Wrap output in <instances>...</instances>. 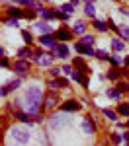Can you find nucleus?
I'll list each match as a JSON object with an SVG mask.
<instances>
[{
    "instance_id": "f257e3e1",
    "label": "nucleus",
    "mask_w": 129,
    "mask_h": 146,
    "mask_svg": "<svg viewBox=\"0 0 129 146\" xmlns=\"http://www.w3.org/2000/svg\"><path fill=\"white\" fill-rule=\"evenodd\" d=\"M25 101H27V109H29V115H37L41 111V103H43V94L39 88H29L25 92Z\"/></svg>"
},
{
    "instance_id": "f03ea898",
    "label": "nucleus",
    "mask_w": 129,
    "mask_h": 146,
    "mask_svg": "<svg viewBox=\"0 0 129 146\" xmlns=\"http://www.w3.org/2000/svg\"><path fill=\"white\" fill-rule=\"evenodd\" d=\"M59 105V94L57 90H49L43 96V103H41V111H49V109H55Z\"/></svg>"
},
{
    "instance_id": "7ed1b4c3",
    "label": "nucleus",
    "mask_w": 129,
    "mask_h": 146,
    "mask_svg": "<svg viewBox=\"0 0 129 146\" xmlns=\"http://www.w3.org/2000/svg\"><path fill=\"white\" fill-rule=\"evenodd\" d=\"M12 136L20 142V144H27L29 142V133H27V129L25 127H12Z\"/></svg>"
},
{
    "instance_id": "20e7f679",
    "label": "nucleus",
    "mask_w": 129,
    "mask_h": 146,
    "mask_svg": "<svg viewBox=\"0 0 129 146\" xmlns=\"http://www.w3.org/2000/svg\"><path fill=\"white\" fill-rule=\"evenodd\" d=\"M14 72H16L20 78H25V74L29 72V62H27L25 58H20V60H16V62H14Z\"/></svg>"
},
{
    "instance_id": "39448f33",
    "label": "nucleus",
    "mask_w": 129,
    "mask_h": 146,
    "mask_svg": "<svg viewBox=\"0 0 129 146\" xmlns=\"http://www.w3.org/2000/svg\"><path fill=\"white\" fill-rule=\"evenodd\" d=\"M20 84H22V78H16V80H12V82H8V84H4V86H2V90H0L2 98H6L10 92L18 90V88H20Z\"/></svg>"
},
{
    "instance_id": "423d86ee",
    "label": "nucleus",
    "mask_w": 129,
    "mask_h": 146,
    "mask_svg": "<svg viewBox=\"0 0 129 146\" xmlns=\"http://www.w3.org/2000/svg\"><path fill=\"white\" fill-rule=\"evenodd\" d=\"M14 119H18L20 123L23 125H33L35 123V117H29V113H23V111H14Z\"/></svg>"
},
{
    "instance_id": "0eeeda50",
    "label": "nucleus",
    "mask_w": 129,
    "mask_h": 146,
    "mask_svg": "<svg viewBox=\"0 0 129 146\" xmlns=\"http://www.w3.org/2000/svg\"><path fill=\"white\" fill-rule=\"evenodd\" d=\"M74 49H76V53H82V55H86V56H96V53H98V51H94L90 45H84L82 41H78V43L74 45Z\"/></svg>"
},
{
    "instance_id": "6e6552de",
    "label": "nucleus",
    "mask_w": 129,
    "mask_h": 146,
    "mask_svg": "<svg viewBox=\"0 0 129 146\" xmlns=\"http://www.w3.org/2000/svg\"><path fill=\"white\" fill-rule=\"evenodd\" d=\"M84 74H86V72H82V70H78V68H74V72L70 74V78L74 80V82H80L84 88H88V84H90V82H88V78H86Z\"/></svg>"
},
{
    "instance_id": "1a4fd4ad",
    "label": "nucleus",
    "mask_w": 129,
    "mask_h": 146,
    "mask_svg": "<svg viewBox=\"0 0 129 146\" xmlns=\"http://www.w3.org/2000/svg\"><path fill=\"white\" fill-rule=\"evenodd\" d=\"M53 55H55V58H67L69 56V47L65 45V43L55 45L53 47Z\"/></svg>"
},
{
    "instance_id": "9d476101",
    "label": "nucleus",
    "mask_w": 129,
    "mask_h": 146,
    "mask_svg": "<svg viewBox=\"0 0 129 146\" xmlns=\"http://www.w3.org/2000/svg\"><path fill=\"white\" fill-rule=\"evenodd\" d=\"M55 41H57V37H55V35H51V33H43L41 37H39V43H41L43 47H51V49L57 45Z\"/></svg>"
},
{
    "instance_id": "9b49d317",
    "label": "nucleus",
    "mask_w": 129,
    "mask_h": 146,
    "mask_svg": "<svg viewBox=\"0 0 129 146\" xmlns=\"http://www.w3.org/2000/svg\"><path fill=\"white\" fill-rule=\"evenodd\" d=\"M92 119H94L92 115H86V119H84V123H82V129H84L86 135H94V131H96V125H94Z\"/></svg>"
},
{
    "instance_id": "f8f14e48",
    "label": "nucleus",
    "mask_w": 129,
    "mask_h": 146,
    "mask_svg": "<svg viewBox=\"0 0 129 146\" xmlns=\"http://www.w3.org/2000/svg\"><path fill=\"white\" fill-rule=\"evenodd\" d=\"M72 33H74V31H70L67 27H61L57 33H55V37H57V41H70V39H72Z\"/></svg>"
},
{
    "instance_id": "ddd939ff",
    "label": "nucleus",
    "mask_w": 129,
    "mask_h": 146,
    "mask_svg": "<svg viewBox=\"0 0 129 146\" xmlns=\"http://www.w3.org/2000/svg\"><path fill=\"white\" fill-rule=\"evenodd\" d=\"M80 107L82 105L74 100H69V101H65V103H61V109H63V111H78Z\"/></svg>"
},
{
    "instance_id": "4468645a",
    "label": "nucleus",
    "mask_w": 129,
    "mask_h": 146,
    "mask_svg": "<svg viewBox=\"0 0 129 146\" xmlns=\"http://www.w3.org/2000/svg\"><path fill=\"white\" fill-rule=\"evenodd\" d=\"M6 16H10V18H23V10H20L18 6H10L8 10H6Z\"/></svg>"
},
{
    "instance_id": "2eb2a0df",
    "label": "nucleus",
    "mask_w": 129,
    "mask_h": 146,
    "mask_svg": "<svg viewBox=\"0 0 129 146\" xmlns=\"http://www.w3.org/2000/svg\"><path fill=\"white\" fill-rule=\"evenodd\" d=\"M121 74H123V72H121L117 66H114V68H110V70H108L106 78H108V80H119V78H121Z\"/></svg>"
},
{
    "instance_id": "dca6fc26",
    "label": "nucleus",
    "mask_w": 129,
    "mask_h": 146,
    "mask_svg": "<svg viewBox=\"0 0 129 146\" xmlns=\"http://www.w3.org/2000/svg\"><path fill=\"white\" fill-rule=\"evenodd\" d=\"M51 58H55V55H41V56H35V60H37L41 66H49V64H51Z\"/></svg>"
},
{
    "instance_id": "f3484780",
    "label": "nucleus",
    "mask_w": 129,
    "mask_h": 146,
    "mask_svg": "<svg viewBox=\"0 0 129 146\" xmlns=\"http://www.w3.org/2000/svg\"><path fill=\"white\" fill-rule=\"evenodd\" d=\"M92 25L98 29V31H106V29H110V25H108V22H102V20H96V18H92Z\"/></svg>"
},
{
    "instance_id": "a211bd4d",
    "label": "nucleus",
    "mask_w": 129,
    "mask_h": 146,
    "mask_svg": "<svg viewBox=\"0 0 129 146\" xmlns=\"http://www.w3.org/2000/svg\"><path fill=\"white\" fill-rule=\"evenodd\" d=\"M33 55H35V53L31 51V47H29V45L18 51V56H20V58H27V56H31V58H33Z\"/></svg>"
},
{
    "instance_id": "6ab92c4d",
    "label": "nucleus",
    "mask_w": 129,
    "mask_h": 146,
    "mask_svg": "<svg viewBox=\"0 0 129 146\" xmlns=\"http://www.w3.org/2000/svg\"><path fill=\"white\" fill-rule=\"evenodd\" d=\"M35 27H37L41 33H51V25L47 23V20H43V22H37V23H35Z\"/></svg>"
},
{
    "instance_id": "aec40b11",
    "label": "nucleus",
    "mask_w": 129,
    "mask_h": 146,
    "mask_svg": "<svg viewBox=\"0 0 129 146\" xmlns=\"http://www.w3.org/2000/svg\"><path fill=\"white\" fill-rule=\"evenodd\" d=\"M112 49L117 51V53H121V51L125 49V41H121V39H112Z\"/></svg>"
},
{
    "instance_id": "412c9836",
    "label": "nucleus",
    "mask_w": 129,
    "mask_h": 146,
    "mask_svg": "<svg viewBox=\"0 0 129 146\" xmlns=\"http://www.w3.org/2000/svg\"><path fill=\"white\" fill-rule=\"evenodd\" d=\"M72 64H74V68H78V70H82V72H88V66H86V62L82 60L80 56H76V58L72 60Z\"/></svg>"
},
{
    "instance_id": "4be33fe9",
    "label": "nucleus",
    "mask_w": 129,
    "mask_h": 146,
    "mask_svg": "<svg viewBox=\"0 0 129 146\" xmlns=\"http://www.w3.org/2000/svg\"><path fill=\"white\" fill-rule=\"evenodd\" d=\"M72 31L78 33V35H84V33H86V23H84V22H76L74 25H72Z\"/></svg>"
},
{
    "instance_id": "5701e85b",
    "label": "nucleus",
    "mask_w": 129,
    "mask_h": 146,
    "mask_svg": "<svg viewBox=\"0 0 129 146\" xmlns=\"http://www.w3.org/2000/svg\"><path fill=\"white\" fill-rule=\"evenodd\" d=\"M84 14H86L88 18H94V14H96V8H94V2H86V6H84Z\"/></svg>"
},
{
    "instance_id": "b1692460",
    "label": "nucleus",
    "mask_w": 129,
    "mask_h": 146,
    "mask_svg": "<svg viewBox=\"0 0 129 146\" xmlns=\"http://www.w3.org/2000/svg\"><path fill=\"white\" fill-rule=\"evenodd\" d=\"M39 14H41V18L47 20V22H49V20H57V16H55V12H53V10H41Z\"/></svg>"
},
{
    "instance_id": "393cba45",
    "label": "nucleus",
    "mask_w": 129,
    "mask_h": 146,
    "mask_svg": "<svg viewBox=\"0 0 129 146\" xmlns=\"http://www.w3.org/2000/svg\"><path fill=\"white\" fill-rule=\"evenodd\" d=\"M82 43H84V45H90L92 47L94 43H96V39H94V35H88V33H84L82 35V39H80Z\"/></svg>"
},
{
    "instance_id": "a878e982",
    "label": "nucleus",
    "mask_w": 129,
    "mask_h": 146,
    "mask_svg": "<svg viewBox=\"0 0 129 146\" xmlns=\"http://www.w3.org/2000/svg\"><path fill=\"white\" fill-rule=\"evenodd\" d=\"M2 22L6 23V25H12V27H18V18H10V16H4V18H2Z\"/></svg>"
},
{
    "instance_id": "bb28decb",
    "label": "nucleus",
    "mask_w": 129,
    "mask_h": 146,
    "mask_svg": "<svg viewBox=\"0 0 129 146\" xmlns=\"http://www.w3.org/2000/svg\"><path fill=\"white\" fill-rule=\"evenodd\" d=\"M117 33H119V37H121V39H125V41H127V39H129V27H127V25L117 27Z\"/></svg>"
},
{
    "instance_id": "cd10ccee",
    "label": "nucleus",
    "mask_w": 129,
    "mask_h": 146,
    "mask_svg": "<svg viewBox=\"0 0 129 146\" xmlns=\"http://www.w3.org/2000/svg\"><path fill=\"white\" fill-rule=\"evenodd\" d=\"M117 113H119V115H125V117H129V103H119Z\"/></svg>"
},
{
    "instance_id": "c85d7f7f",
    "label": "nucleus",
    "mask_w": 129,
    "mask_h": 146,
    "mask_svg": "<svg viewBox=\"0 0 129 146\" xmlns=\"http://www.w3.org/2000/svg\"><path fill=\"white\" fill-rule=\"evenodd\" d=\"M102 113L108 117V121H117V113L116 111H112V109H104Z\"/></svg>"
},
{
    "instance_id": "c756f323",
    "label": "nucleus",
    "mask_w": 129,
    "mask_h": 146,
    "mask_svg": "<svg viewBox=\"0 0 129 146\" xmlns=\"http://www.w3.org/2000/svg\"><path fill=\"white\" fill-rule=\"evenodd\" d=\"M22 39L27 43V45H31V43H33V35L29 33V31H25V29L22 31Z\"/></svg>"
},
{
    "instance_id": "7c9ffc66",
    "label": "nucleus",
    "mask_w": 129,
    "mask_h": 146,
    "mask_svg": "<svg viewBox=\"0 0 129 146\" xmlns=\"http://www.w3.org/2000/svg\"><path fill=\"white\" fill-rule=\"evenodd\" d=\"M110 138H112V142H114V144H121V142H123V136L119 135V133H112Z\"/></svg>"
},
{
    "instance_id": "2f4dec72",
    "label": "nucleus",
    "mask_w": 129,
    "mask_h": 146,
    "mask_svg": "<svg viewBox=\"0 0 129 146\" xmlns=\"http://www.w3.org/2000/svg\"><path fill=\"white\" fill-rule=\"evenodd\" d=\"M61 10L67 12V14H72V12H74V4H72V2H67V4L61 6Z\"/></svg>"
},
{
    "instance_id": "473e14b6",
    "label": "nucleus",
    "mask_w": 129,
    "mask_h": 146,
    "mask_svg": "<svg viewBox=\"0 0 129 146\" xmlns=\"http://www.w3.org/2000/svg\"><path fill=\"white\" fill-rule=\"evenodd\" d=\"M119 94H121V92L117 90V86H116V88H110V90H108V96H110V98H114V100H117V98H119Z\"/></svg>"
},
{
    "instance_id": "72a5a7b5",
    "label": "nucleus",
    "mask_w": 129,
    "mask_h": 146,
    "mask_svg": "<svg viewBox=\"0 0 129 146\" xmlns=\"http://www.w3.org/2000/svg\"><path fill=\"white\" fill-rule=\"evenodd\" d=\"M55 16H57V20H61V22H65V20H69V16L70 14H67V12H55Z\"/></svg>"
},
{
    "instance_id": "f704fd0d",
    "label": "nucleus",
    "mask_w": 129,
    "mask_h": 146,
    "mask_svg": "<svg viewBox=\"0 0 129 146\" xmlns=\"http://www.w3.org/2000/svg\"><path fill=\"white\" fill-rule=\"evenodd\" d=\"M96 56H98L100 60H110V55H108L106 51H98V53H96Z\"/></svg>"
},
{
    "instance_id": "c9c22d12",
    "label": "nucleus",
    "mask_w": 129,
    "mask_h": 146,
    "mask_svg": "<svg viewBox=\"0 0 129 146\" xmlns=\"http://www.w3.org/2000/svg\"><path fill=\"white\" fill-rule=\"evenodd\" d=\"M23 18H25V20H33V18H35V12L33 10H23Z\"/></svg>"
},
{
    "instance_id": "e433bc0d",
    "label": "nucleus",
    "mask_w": 129,
    "mask_h": 146,
    "mask_svg": "<svg viewBox=\"0 0 129 146\" xmlns=\"http://www.w3.org/2000/svg\"><path fill=\"white\" fill-rule=\"evenodd\" d=\"M57 82H59V86H61V88H69V80H67V78H61V76H59Z\"/></svg>"
},
{
    "instance_id": "4c0bfd02",
    "label": "nucleus",
    "mask_w": 129,
    "mask_h": 146,
    "mask_svg": "<svg viewBox=\"0 0 129 146\" xmlns=\"http://www.w3.org/2000/svg\"><path fill=\"white\" fill-rule=\"evenodd\" d=\"M49 88H51V90H59L61 86H59V82H57V80H49Z\"/></svg>"
},
{
    "instance_id": "58836bf2",
    "label": "nucleus",
    "mask_w": 129,
    "mask_h": 146,
    "mask_svg": "<svg viewBox=\"0 0 129 146\" xmlns=\"http://www.w3.org/2000/svg\"><path fill=\"white\" fill-rule=\"evenodd\" d=\"M110 62H112L114 66H119V64H121V60H119L117 56H112V55H110Z\"/></svg>"
},
{
    "instance_id": "ea45409f",
    "label": "nucleus",
    "mask_w": 129,
    "mask_h": 146,
    "mask_svg": "<svg viewBox=\"0 0 129 146\" xmlns=\"http://www.w3.org/2000/svg\"><path fill=\"white\" fill-rule=\"evenodd\" d=\"M63 74H72V66L70 64H65L63 66Z\"/></svg>"
},
{
    "instance_id": "a19ab883",
    "label": "nucleus",
    "mask_w": 129,
    "mask_h": 146,
    "mask_svg": "<svg viewBox=\"0 0 129 146\" xmlns=\"http://www.w3.org/2000/svg\"><path fill=\"white\" fill-rule=\"evenodd\" d=\"M108 25H110V29H114V31H117V25L114 23V20H112V18H108Z\"/></svg>"
},
{
    "instance_id": "79ce46f5",
    "label": "nucleus",
    "mask_w": 129,
    "mask_h": 146,
    "mask_svg": "<svg viewBox=\"0 0 129 146\" xmlns=\"http://www.w3.org/2000/svg\"><path fill=\"white\" fill-rule=\"evenodd\" d=\"M61 68H51V76H61Z\"/></svg>"
},
{
    "instance_id": "37998d69",
    "label": "nucleus",
    "mask_w": 129,
    "mask_h": 146,
    "mask_svg": "<svg viewBox=\"0 0 129 146\" xmlns=\"http://www.w3.org/2000/svg\"><path fill=\"white\" fill-rule=\"evenodd\" d=\"M8 66H10V60L6 56H2V68H8Z\"/></svg>"
},
{
    "instance_id": "c03bdc74",
    "label": "nucleus",
    "mask_w": 129,
    "mask_h": 146,
    "mask_svg": "<svg viewBox=\"0 0 129 146\" xmlns=\"http://www.w3.org/2000/svg\"><path fill=\"white\" fill-rule=\"evenodd\" d=\"M119 14H123V16L129 18V8H119Z\"/></svg>"
},
{
    "instance_id": "a18cd8bd",
    "label": "nucleus",
    "mask_w": 129,
    "mask_h": 146,
    "mask_svg": "<svg viewBox=\"0 0 129 146\" xmlns=\"http://www.w3.org/2000/svg\"><path fill=\"white\" fill-rule=\"evenodd\" d=\"M121 72H123V76H129V66L127 68H121Z\"/></svg>"
},
{
    "instance_id": "49530a36",
    "label": "nucleus",
    "mask_w": 129,
    "mask_h": 146,
    "mask_svg": "<svg viewBox=\"0 0 129 146\" xmlns=\"http://www.w3.org/2000/svg\"><path fill=\"white\" fill-rule=\"evenodd\" d=\"M123 140H127V142H129V133H125V135H123Z\"/></svg>"
},
{
    "instance_id": "de8ad7c7",
    "label": "nucleus",
    "mask_w": 129,
    "mask_h": 146,
    "mask_svg": "<svg viewBox=\"0 0 129 146\" xmlns=\"http://www.w3.org/2000/svg\"><path fill=\"white\" fill-rule=\"evenodd\" d=\"M125 66H129V56H125Z\"/></svg>"
},
{
    "instance_id": "09e8293b",
    "label": "nucleus",
    "mask_w": 129,
    "mask_h": 146,
    "mask_svg": "<svg viewBox=\"0 0 129 146\" xmlns=\"http://www.w3.org/2000/svg\"><path fill=\"white\" fill-rule=\"evenodd\" d=\"M70 2H72V4H78V2H80V0H70Z\"/></svg>"
},
{
    "instance_id": "8fccbe9b",
    "label": "nucleus",
    "mask_w": 129,
    "mask_h": 146,
    "mask_svg": "<svg viewBox=\"0 0 129 146\" xmlns=\"http://www.w3.org/2000/svg\"><path fill=\"white\" fill-rule=\"evenodd\" d=\"M12 2H18V4H20V2H22V0H12Z\"/></svg>"
},
{
    "instance_id": "3c124183",
    "label": "nucleus",
    "mask_w": 129,
    "mask_h": 146,
    "mask_svg": "<svg viewBox=\"0 0 129 146\" xmlns=\"http://www.w3.org/2000/svg\"><path fill=\"white\" fill-rule=\"evenodd\" d=\"M86 2H94V0H86Z\"/></svg>"
},
{
    "instance_id": "603ef678",
    "label": "nucleus",
    "mask_w": 129,
    "mask_h": 146,
    "mask_svg": "<svg viewBox=\"0 0 129 146\" xmlns=\"http://www.w3.org/2000/svg\"><path fill=\"white\" fill-rule=\"evenodd\" d=\"M127 127H129V121H127Z\"/></svg>"
}]
</instances>
